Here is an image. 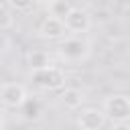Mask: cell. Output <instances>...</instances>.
Returning <instances> with one entry per match:
<instances>
[{
  "label": "cell",
  "instance_id": "obj_4",
  "mask_svg": "<svg viewBox=\"0 0 130 130\" xmlns=\"http://www.w3.org/2000/svg\"><path fill=\"white\" fill-rule=\"evenodd\" d=\"M26 87L20 85V83H4L2 89H0V102L6 106V108H12V110H18L24 100H26Z\"/></svg>",
  "mask_w": 130,
  "mask_h": 130
},
{
  "label": "cell",
  "instance_id": "obj_13",
  "mask_svg": "<svg viewBox=\"0 0 130 130\" xmlns=\"http://www.w3.org/2000/svg\"><path fill=\"white\" fill-rule=\"evenodd\" d=\"M8 6L18 12H28L35 6V0H8Z\"/></svg>",
  "mask_w": 130,
  "mask_h": 130
},
{
  "label": "cell",
  "instance_id": "obj_2",
  "mask_svg": "<svg viewBox=\"0 0 130 130\" xmlns=\"http://www.w3.org/2000/svg\"><path fill=\"white\" fill-rule=\"evenodd\" d=\"M30 79H32L35 85H39L41 89H49V91H57L65 85V73L55 65L30 71Z\"/></svg>",
  "mask_w": 130,
  "mask_h": 130
},
{
  "label": "cell",
  "instance_id": "obj_11",
  "mask_svg": "<svg viewBox=\"0 0 130 130\" xmlns=\"http://www.w3.org/2000/svg\"><path fill=\"white\" fill-rule=\"evenodd\" d=\"M18 110H22V118H26V120H39L43 114H41V104L39 102H30L28 98L24 100V104L18 108Z\"/></svg>",
  "mask_w": 130,
  "mask_h": 130
},
{
  "label": "cell",
  "instance_id": "obj_6",
  "mask_svg": "<svg viewBox=\"0 0 130 130\" xmlns=\"http://www.w3.org/2000/svg\"><path fill=\"white\" fill-rule=\"evenodd\" d=\"M77 126L81 130H100L106 126V114L95 108L81 110V114L77 116Z\"/></svg>",
  "mask_w": 130,
  "mask_h": 130
},
{
  "label": "cell",
  "instance_id": "obj_12",
  "mask_svg": "<svg viewBox=\"0 0 130 130\" xmlns=\"http://www.w3.org/2000/svg\"><path fill=\"white\" fill-rule=\"evenodd\" d=\"M12 24H14V18H12L10 10H8L4 4H0V30H6V28H10Z\"/></svg>",
  "mask_w": 130,
  "mask_h": 130
},
{
  "label": "cell",
  "instance_id": "obj_8",
  "mask_svg": "<svg viewBox=\"0 0 130 130\" xmlns=\"http://www.w3.org/2000/svg\"><path fill=\"white\" fill-rule=\"evenodd\" d=\"M83 100H85V95H83V91L81 89H77V87H61V93H59V102L67 108V110H77L81 104H83Z\"/></svg>",
  "mask_w": 130,
  "mask_h": 130
},
{
  "label": "cell",
  "instance_id": "obj_5",
  "mask_svg": "<svg viewBox=\"0 0 130 130\" xmlns=\"http://www.w3.org/2000/svg\"><path fill=\"white\" fill-rule=\"evenodd\" d=\"M63 24H65V28L69 32L81 35V32H87L91 28V16L81 8H71L69 14L63 18Z\"/></svg>",
  "mask_w": 130,
  "mask_h": 130
},
{
  "label": "cell",
  "instance_id": "obj_1",
  "mask_svg": "<svg viewBox=\"0 0 130 130\" xmlns=\"http://www.w3.org/2000/svg\"><path fill=\"white\" fill-rule=\"evenodd\" d=\"M106 120L112 124H126L130 122V98L124 93H114L104 100V110Z\"/></svg>",
  "mask_w": 130,
  "mask_h": 130
},
{
  "label": "cell",
  "instance_id": "obj_9",
  "mask_svg": "<svg viewBox=\"0 0 130 130\" xmlns=\"http://www.w3.org/2000/svg\"><path fill=\"white\" fill-rule=\"evenodd\" d=\"M26 65H28L30 71H37V69H45V67L53 65V59H51V55L47 51L37 49V51H30L26 55Z\"/></svg>",
  "mask_w": 130,
  "mask_h": 130
},
{
  "label": "cell",
  "instance_id": "obj_10",
  "mask_svg": "<svg viewBox=\"0 0 130 130\" xmlns=\"http://www.w3.org/2000/svg\"><path fill=\"white\" fill-rule=\"evenodd\" d=\"M71 8H73V6H71L69 0H51V2H49V14L55 16V18H61V20L69 14Z\"/></svg>",
  "mask_w": 130,
  "mask_h": 130
},
{
  "label": "cell",
  "instance_id": "obj_15",
  "mask_svg": "<svg viewBox=\"0 0 130 130\" xmlns=\"http://www.w3.org/2000/svg\"><path fill=\"white\" fill-rule=\"evenodd\" d=\"M4 126V116H2V110H0V128Z\"/></svg>",
  "mask_w": 130,
  "mask_h": 130
},
{
  "label": "cell",
  "instance_id": "obj_3",
  "mask_svg": "<svg viewBox=\"0 0 130 130\" xmlns=\"http://www.w3.org/2000/svg\"><path fill=\"white\" fill-rule=\"evenodd\" d=\"M91 53V45L89 41L85 39H79V37H71V39H65L61 45H59V55L67 61H83L87 59Z\"/></svg>",
  "mask_w": 130,
  "mask_h": 130
},
{
  "label": "cell",
  "instance_id": "obj_7",
  "mask_svg": "<svg viewBox=\"0 0 130 130\" xmlns=\"http://www.w3.org/2000/svg\"><path fill=\"white\" fill-rule=\"evenodd\" d=\"M65 32H67V28H65V24H63V20H61V18H55V16L45 18V20L41 22V26H39V37L49 39V41L63 39Z\"/></svg>",
  "mask_w": 130,
  "mask_h": 130
},
{
  "label": "cell",
  "instance_id": "obj_14",
  "mask_svg": "<svg viewBox=\"0 0 130 130\" xmlns=\"http://www.w3.org/2000/svg\"><path fill=\"white\" fill-rule=\"evenodd\" d=\"M10 49V39L6 37V32H2L0 30V57L2 55H6V51Z\"/></svg>",
  "mask_w": 130,
  "mask_h": 130
}]
</instances>
